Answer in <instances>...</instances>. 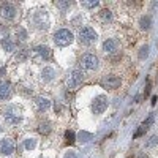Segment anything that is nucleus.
Listing matches in <instances>:
<instances>
[{
	"label": "nucleus",
	"mask_w": 158,
	"mask_h": 158,
	"mask_svg": "<svg viewBox=\"0 0 158 158\" xmlns=\"http://www.w3.org/2000/svg\"><path fill=\"white\" fill-rule=\"evenodd\" d=\"M97 40H98V35L92 27H84V29L79 30V41L82 44H86V46L97 43Z\"/></svg>",
	"instance_id": "1"
},
{
	"label": "nucleus",
	"mask_w": 158,
	"mask_h": 158,
	"mask_svg": "<svg viewBox=\"0 0 158 158\" xmlns=\"http://www.w3.org/2000/svg\"><path fill=\"white\" fill-rule=\"evenodd\" d=\"M73 33L68 30V29H60L55 32L54 35V41L57 46H68L70 43H73Z\"/></svg>",
	"instance_id": "2"
},
{
	"label": "nucleus",
	"mask_w": 158,
	"mask_h": 158,
	"mask_svg": "<svg viewBox=\"0 0 158 158\" xmlns=\"http://www.w3.org/2000/svg\"><path fill=\"white\" fill-rule=\"evenodd\" d=\"M82 81H84L82 70H73L68 75V78H66V87L71 89V90H75V89H78L79 86H81Z\"/></svg>",
	"instance_id": "3"
},
{
	"label": "nucleus",
	"mask_w": 158,
	"mask_h": 158,
	"mask_svg": "<svg viewBox=\"0 0 158 158\" xmlns=\"http://www.w3.org/2000/svg\"><path fill=\"white\" fill-rule=\"evenodd\" d=\"M22 118V114H21V109L18 106H8L7 109H5V120L10 125H16V123H19Z\"/></svg>",
	"instance_id": "4"
},
{
	"label": "nucleus",
	"mask_w": 158,
	"mask_h": 158,
	"mask_svg": "<svg viewBox=\"0 0 158 158\" xmlns=\"http://www.w3.org/2000/svg\"><path fill=\"white\" fill-rule=\"evenodd\" d=\"M16 7L11 2H3L2 5H0V16H2L3 19H7V21H11V19H14L16 18Z\"/></svg>",
	"instance_id": "5"
},
{
	"label": "nucleus",
	"mask_w": 158,
	"mask_h": 158,
	"mask_svg": "<svg viewBox=\"0 0 158 158\" xmlns=\"http://www.w3.org/2000/svg\"><path fill=\"white\" fill-rule=\"evenodd\" d=\"M32 22H33V25L37 27V29H48L49 27V21H48V14H46V11H38V13L33 14V18H32Z\"/></svg>",
	"instance_id": "6"
},
{
	"label": "nucleus",
	"mask_w": 158,
	"mask_h": 158,
	"mask_svg": "<svg viewBox=\"0 0 158 158\" xmlns=\"http://www.w3.org/2000/svg\"><path fill=\"white\" fill-rule=\"evenodd\" d=\"M32 54L38 62H44L51 57V49L48 46H44V44H40V46H35L32 49Z\"/></svg>",
	"instance_id": "7"
},
{
	"label": "nucleus",
	"mask_w": 158,
	"mask_h": 158,
	"mask_svg": "<svg viewBox=\"0 0 158 158\" xmlns=\"http://www.w3.org/2000/svg\"><path fill=\"white\" fill-rule=\"evenodd\" d=\"M81 65L84 70H97L98 68V57L95 54H86L81 59Z\"/></svg>",
	"instance_id": "8"
},
{
	"label": "nucleus",
	"mask_w": 158,
	"mask_h": 158,
	"mask_svg": "<svg viewBox=\"0 0 158 158\" xmlns=\"http://www.w3.org/2000/svg\"><path fill=\"white\" fill-rule=\"evenodd\" d=\"M106 108H108V98L104 95H100V97H97L93 100V103H92L93 114H103Z\"/></svg>",
	"instance_id": "9"
},
{
	"label": "nucleus",
	"mask_w": 158,
	"mask_h": 158,
	"mask_svg": "<svg viewBox=\"0 0 158 158\" xmlns=\"http://www.w3.org/2000/svg\"><path fill=\"white\" fill-rule=\"evenodd\" d=\"M103 86H104L106 89H109V90H116V89H118V86H120V78L114 76V75L106 76V78L103 79Z\"/></svg>",
	"instance_id": "10"
},
{
	"label": "nucleus",
	"mask_w": 158,
	"mask_h": 158,
	"mask_svg": "<svg viewBox=\"0 0 158 158\" xmlns=\"http://www.w3.org/2000/svg\"><path fill=\"white\" fill-rule=\"evenodd\" d=\"M118 46H120V43H118V40L116 38H109V40H106V41L103 43V51L104 52H116V51L118 49Z\"/></svg>",
	"instance_id": "11"
},
{
	"label": "nucleus",
	"mask_w": 158,
	"mask_h": 158,
	"mask_svg": "<svg viewBox=\"0 0 158 158\" xmlns=\"http://www.w3.org/2000/svg\"><path fill=\"white\" fill-rule=\"evenodd\" d=\"M14 152V142L11 139H3L0 142V154L3 155H11Z\"/></svg>",
	"instance_id": "12"
},
{
	"label": "nucleus",
	"mask_w": 158,
	"mask_h": 158,
	"mask_svg": "<svg viewBox=\"0 0 158 158\" xmlns=\"http://www.w3.org/2000/svg\"><path fill=\"white\" fill-rule=\"evenodd\" d=\"M33 103H35L38 111H46V109H49V106H51V101L48 98H44V97H37Z\"/></svg>",
	"instance_id": "13"
},
{
	"label": "nucleus",
	"mask_w": 158,
	"mask_h": 158,
	"mask_svg": "<svg viewBox=\"0 0 158 158\" xmlns=\"http://www.w3.org/2000/svg\"><path fill=\"white\" fill-rule=\"evenodd\" d=\"M11 95V86L10 82H0V100H7Z\"/></svg>",
	"instance_id": "14"
},
{
	"label": "nucleus",
	"mask_w": 158,
	"mask_h": 158,
	"mask_svg": "<svg viewBox=\"0 0 158 158\" xmlns=\"http://www.w3.org/2000/svg\"><path fill=\"white\" fill-rule=\"evenodd\" d=\"M54 76H55V71L51 68V66H46L43 71H41V79L44 82H49V81H52L54 79Z\"/></svg>",
	"instance_id": "15"
},
{
	"label": "nucleus",
	"mask_w": 158,
	"mask_h": 158,
	"mask_svg": "<svg viewBox=\"0 0 158 158\" xmlns=\"http://www.w3.org/2000/svg\"><path fill=\"white\" fill-rule=\"evenodd\" d=\"M139 25H141V29L142 30H149L150 27H152V16H142L139 21Z\"/></svg>",
	"instance_id": "16"
},
{
	"label": "nucleus",
	"mask_w": 158,
	"mask_h": 158,
	"mask_svg": "<svg viewBox=\"0 0 158 158\" xmlns=\"http://www.w3.org/2000/svg\"><path fill=\"white\" fill-rule=\"evenodd\" d=\"M73 5V2H70V0H66V2H62V0H57V2H55V7L57 8H60V10H68L70 7Z\"/></svg>",
	"instance_id": "17"
},
{
	"label": "nucleus",
	"mask_w": 158,
	"mask_h": 158,
	"mask_svg": "<svg viewBox=\"0 0 158 158\" xmlns=\"http://www.w3.org/2000/svg\"><path fill=\"white\" fill-rule=\"evenodd\" d=\"M100 18H101V21H111L112 19V13H111V11L109 10H101L100 11Z\"/></svg>",
	"instance_id": "18"
},
{
	"label": "nucleus",
	"mask_w": 158,
	"mask_h": 158,
	"mask_svg": "<svg viewBox=\"0 0 158 158\" xmlns=\"http://www.w3.org/2000/svg\"><path fill=\"white\" fill-rule=\"evenodd\" d=\"M2 46L3 49H7V51H14V43L11 41L10 38H5L3 41H2Z\"/></svg>",
	"instance_id": "19"
},
{
	"label": "nucleus",
	"mask_w": 158,
	"mask_h": 158,
	"mask_svg": "<svg viewBox=\"0 0 158 158\" xmlns=\"http://www.w3.org/2000/svg\"><path fill=\"white\" fill-rule=\"evenodd\" d=\"M27 57H29V51H27V49H21L19 52H18V55H16V60L24 62Z\"/></svg>",
	"instance_id": "20"
},
{
	"label": "nucleus",
	"mask_w": 158,
	"mask_h": 158,
	"mask_svg": "<svg viewBox=\"0 0 158 158\" xmlns=\"http://www.w3.org/2000/svg\"><path fill=\"white\" fill-rule=\"evenodd\" d=\"M16 38H18V41H25L27 40V32L24 29H18V32H16Z\"/></svg>",
	"instance_id": "21"
},
{
	"label": "nucleus",
	"mask_w": 158,
	"mask_h": 158,
	"mask_svg": "<svg viewBox=\"0 0 158 158\" xmlns=\"http://www.w3.org/2000/svg\"><path fill=\"white\" fill-rule=\"evenodd\" d=\"M49 131H51L49 122H44V123H41V125H40V133H41V134H49Z\"/></svg>",
	"instance_id": "22"
},
{
	"label": "nucleus",
	"mask_w": 158,
	"mask_h": 158,
	"mask_svg": "<svg viewBox=\"0 0 158 158\" xmlns=\"http://www.w3.org/2000/svg\"><path fill=\"white\" fill-rule=\"evenodd\" d=\"M147 130H149L147 127L141 125V127L138 128V131H136V133L133 134V138H134V139H136V138H141V136H142V134H145V131H147Z\"/></svg>",
	"instance_id": "23"
},
{
	"label": "nucleus",
	"mask_w": 158,
	"mask_h": 158,
	"mask_svg": "<svg viewBox=\"0 0 158 158\" xmlns=\"http://www.w3.org/2000/svg\"><path fill=\"white\" fill-rule=\"evenodd\" d=\"M65 138H66V144H70V145L75 144V133H73V131H66Z\"/></svg>",
	"instance_id": "24"
},
{
	"label": "nucleus",
	"mask_w": 158,
	"mask_h": 158,
	"mask_svg": "<svg viewBox=\"0 0 158 158\" xmlns=\"http://www.w3.org/2000/svg\"><path fill=\"white\" fill-rule=\"evenodd\" d=\"M149 55V46H142L139 51V59H145Z\"/></svg>",
	"instance_id": "25"
},
{
	"label": "nucleus",
	"mask_w": 158,
	"mask_h": 158,
	"mask_svg": "<svg viewBox=\"0 0 158 158\" xmlns=\"http://www.w3.org/2000/svg\"><path fill=\"white\" fill-rule=\"evenodd\" d=\"M98 5V0H92V2H82V7L86 8H95Z\"/></svg>",
	"instance_id": "26"
},
{
	"label": "nucleus",
	"mask_w": 158,
	"mask_h": 158,
	"mask_svg": "<svg viewBox=\"0 0 158 158\" xmlns=\"http://www.w3.org/2000/svg\"><path fill=\"white\" fill-rule=\"evenodd\" d=\"M152 122H154V114H150V116L147 117V120H144V123H142V125L149 128V127L152 125Z\"/></svg>",
	"instance_id": "27"
},
{
	"label": "nucleus",
	"mask_w": 158,
	"mask_h": 158,
	"mask_svg": "<svg viewBox=\"0 0 158 158\" xmlns=\"http://www.w3.org/2000/svg\"><path fill=\"white\" fill-rule=\"evenodd\" d=\"M157 142H158V138H157V136H152V138H150V141L147 142V147H152V145H155Z\"/></svg>",
	"instance_id": "28"
},
{
	"label": "nucleus",
	"mask_w": 158,
	"mask_h": 158,
	"mask_svg": "<svg viewBox=\"0 0 158 158\" xmlns=\"http://www.w3.org/2000/svg\"><path fill=\"white\" fill-rule=\"evenodd\" d=\"M25 147H27V149H32V147H35V141H33V139L27 141V142H25Z\"/></svg>",
	"instance_id": "29"
},
{
	"label": "nucleus",
	"mask_w": 158,
	"mask_h": 158,
	"mask_svg": "<svg viewBox=\"0 0 158 158\" xmlns=\"http://www.w3.org/2000/svg\"><path fill=\"white\" fill-rule=\"evenodd\" d=\"M89 138H90L89 133H81V139L82 141H89Z\"/></svg>",
	"instance_id": "30"
},
{
	"label": "nucleus",
	"mask_w": 158,
	"mask_h": 158,
	"mask_svg": "<svg viewBox=\"0 0 158 158\" xmlns=\"http://www.w3.org/2000/svg\"><path fill=\"white\" fill-rule=\"evenodd\" d=\"M65 158H78V155L75 154V152H70V154H66Z\"/></svg>",
	"instance_id": "31"
},
{
	"label": "nucleus",
	"mask_w": 158,
	"mask_h": 158,
	"mask_svg": "<svg viewBox=\"0 0 158 158\" xmlns=\"http://www.w3.org/2000/svg\"><path fill=\"white\" fill-rule=\"evenodd\" d=\"M0 131H2V127H0Z\"/></svg>",
	"instance_id": "32"
}]
</instances>
